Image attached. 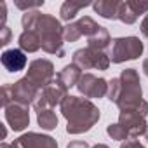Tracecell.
Segmentation results:
<instances>
[{
    "label": "cell",
    "mask_w": 148,
    "mask_h": 148,
    "mask_svg": "<svg viewBox=\"0 0 148 148\" xmlns=\"http://www.w3.org/2000/svg\"><path fill=\"white\" fill-rule=\"evenodd\" d=\"M138 18H139V16L134 14V11L129 7L127 2H120L119 12H117V19H119V21H122V23H125V25H134V23L138 21Z\"/></svg>",
    "instance_id": "44dd1931"
},
{
    "label": "cell",
    "mask_w": 148,
    "mask_h": 148,
    "mask_svg": "<svg viewBox=\"0 0 148 148\" xmlns=\"http://www.w3.org/2000/svg\"><path fill=\"white\" fill-rule=\"evenodd\" d=\"M82 75H84L82 70H80L77 64L70 63V64L63 66V70L56 75V80L61 82L66 89H71V87H77V84H79V80L82 79Z\"/></svg>",
    "instance_id": "5bb4252c"
},
{
    "label": "cell",
    "mask_w": 148,
    "mask_h": 148,
    "mask_svg": "<svg viewBox=\"0 0 148 148\" xmlns=\"http://www.w3.org/2000/svg\"><path fill=\"white\" fill-rule=\"evenodd\" d=\"M119 0H98L92 4V9L96 14H99L105 19H117V12H119Z\"/></svg>",
    "instance_id": "9a60e30c"
},
{
    "label": "cell",
    "mask_w": 148,
    "mask_h": 148,
    "mask_svg": "<svg viewBox=\"0 0 148 148\" xmlns=\"http://www.w3.org/2000/svg\"><path fill=\"white\" fill-rule=\"evenodd\" d=\"M87 5H91V4L89 2H71V0H66V2L61 5V9H59V18L63 21H68L70 23L73 18L79 14L80 9H84Z\"/></svg>",
    "instance_id": "e0dca14e"
},
{
    "label": "cell",
    "mask_w": 148,
    "mask_h": 148,
    "mask_svg": "<svg viewBox=\"0 0 148 148\" xmlns=\"http://www.w3.org/2000/svg\"><path fill=\"white\" fill-rule=\"evenodd\" d=\"M14 5H16L18 9L25 11V12H30L32 9L35 11L37 7H42V5H44V0H35V2H21V0H16Z\"/></svg>",
    "instance_id": "d4e9b609"
},
{
    "label": "cell",
    "mask_w": 148,
    "mask_h": 148,
    "mask_svg": "<svg viewBox=\"0 0 148 148\" xmlns=\"http://www.w3.org/2000/svg\"><path fill=\"white\" fill-rule=\"evenodd\" d=\"M66 96H68V89L61 82L54 80L51 86H47L45 89H42L38 92V96H37V99L33 101L32 106L37 113L42 112V110H52L56 105L61 106V103L64 101Z\"/></svg>",
    "instance_id": "52a82bcc"
},
{
    "label": "cell",
    "mask_w": 148,
    "mask_h": 148,
    "mask_svg": "<svg viewBox=\"0 0 148 148\" xmlns=\"http://www.w3.org/2000/svg\"><path fill=\"white\" fill-rule=\"evenodd\" d=\"M92 148H110V146H106V145H103V143H98V145H94Z\"/></svg>",
    "instance_id": "1f68e13d"
},
{
    "label": "cell",
    "mask_w": 148,
    "mask_h": 148,
    "mask_svg": "<svg viewBox=\"0 0 148 148\" xmlns=\"http://www.w3.org/2000/svg\"><path fill=\"white\" fill-rule=\"evenodd\" d=\"M5 19H7V7H5V2H0V28L7 26Z\"/></svg>",
    "instance_id": "4316f807"
},
{
    "label": "cell",
    "mask_w": 148,
    "mask_h": 148,
    "mask_svg": "<svg viewBox=\"0 0 148 148\" xmlns=\"http://www.w3.org/2000/svg\"><path fill=\"white\" fill-rule=\"evenodd\" d=\"M110 33H108V30L105 28V26H101L92 37H89L87 38V47H91V49H96V51H105L108 45H110Z\"/></svg>",
    "instance_id": "ac0fdd59"
},
{
    "label": "cell",
    "mask_w": 148,
    "mask_h": 148,
    "mask_svg": "<svg viewBox=\"0 0 148 148\" xmlns=\"http://www.w3.org/2000/svg\"><path fill=\"white\" fill-rule=\"evenodd\" d=\"M75 25H77V28H79L80 35H86L87 38H89V37H92V35L101 28V25H98L91 16H84V18H80L79 21H75Z\"/></svg>",
    "instance_id": "ffe728a7"
},
{
    "label": "cell",
    "mask_w": 148,
    "mask_h": 148,
    "mask_svg": "<svg viewBox=\"0 0 148 148\" xmlns=\"http://www.w3.org/2000/svg\"><path fill=\"white\" fill-rule=\"evenodd\" d=\"M11 42V28L4 26L0 28V45H7Z\"/></svg>",
    "instance_id": "484cf974"
},
{
    "label": "cell",
    "mask_w": 148,
    "mask_h": 148,
    "mask_svg": "<svg viewBox=\"0 0 148 148\" xmlns=\"http://www.w3.org/2000/svg\"><path fill=\"white\" fill-rule=\"evenodd\" d=\"M66 148H91V146H89V143H87V141H82V139H75V141L68 143V146H66Z\"/></svg>",
    "instance_id": "f1b7e54d"
},
{
    "label": "cell",
    "mask_w": 148,
    "mask_h": 148,
    "mask_svg": "<svg viewBox=\"0 0 148 148\" xmlns=\"http://www.w3.org/2000/svg\"><path fill=\"white\" fill-rule=\"evenodd\" d=\"M4 110H5V120H7V124L11 125L12 131L21 132V131H25L30 125V112H28V106L12 103V105L5 106Z\"/></svg>",
    "instance_id": "7c38bea8"
},
{
    "label": "cell",
    "mask_w": 148,
    "mask_h": 148,
    "mask_svg": "<svg viewBox=\"0 0 148 148\" xmlns=\"http://www.w3.org/2000/svg\"><path fill=\"white\" fill-rule=\"evenodd\" d=\"M0 61H2V66L11 73L21 71L26 66V56H25V52L21 49H7V51H4L2 56H0Z\"/></svg>",
    "instance_id": "4fadbf2b"
},
{
    "label": "cell",
    "mask_w": 148,
    "mask_h": 148,
    "mask_svg": "<svg viewBox=\"0 0 148 148\" xmlns=\"http://www.w3.org/2000/svg\"><path fill=\"white\" fill-rule=\"evenodd\" d=\"M106 134L112 138V139H115V141H127V139H131L129 138V134H127V131L117 122V124H108L106 125Z\"/></svg>",
    "instance_id": "7402d4cb"
},
{
    "label": "cell",
    "mask_w": 148,
    "mask_h": 148,
    "mask_svg": "<svg viewBox=\"0 0 148 148\" xmlns=\"http://www.w3.org/2000/svg\"><path fill=\"white\" fill-rule=\"evenodd\" d=\"M26 77L42 91L54 82V64L49 59H33L28 66Z\"/></svg>",
    "instance_id": "ba28073f"
},
{
    "label": "cell",
    "mask_w": 148,
    "mask_h": 148,
    "mask_svg": "<svg viewBox=\"0 0 148 148\" xmlns=\"http://www.w3.org/2000/svg\"><path fill=\"white\" fill-rule=\"evenodd\" d=\"M139 28H141V33L148 38V14L143 18V21H141V26H139Z\"/></svg>",
    "instance_id": "f546056e"
},
{
    "label": "cell",
    "mask_w": 148,
    "mask_h": 148,
    "mask_svg": "<svg viewBox=\"0 0 148 148\" xmlns=\"http://www.w3.org/2000/svg\"><path fill=\"white\" fill-rule=\"evenodd\" d=\"M5 136H7V129H5V125H2V138L5 139Z\"/></svg>",
    "instance_id": "d6a6232c"
},
{
    "label": "cell",
    "mask_w": 148,
    "mask_h": 148,
    "mask_svg": "<svg viewBox=\"0 0 148 148\" xmlns=\"http://www.w3.org/2000/svg\"><path fill=\"white\" fill-rule=\"evenodd\" d=\"M64 42H77L82 35H80V32H79V28H77V25H75V21L73 23H68L66 26H64Z\"/></svg>",
    "instance_id": "603a6c76"
},
{
    "label": "cell",
    "mask_w": 148,
    "mask_h": 148,
    "mask_svg": "<svg viewBox=\"0 0 148 148\" xmlns=\"http://www.w3.org/2000/svg\"><path fill=\"white\" fill-rule=\"evenodd\" d=\"M145 138H146V141H148V127H146V132H145Z\"/></svg>",
    "instance_id": "e575fe53"
},
{
    "label": "cell",
    "mask_w": 148,
    "mask_h": 148,
    "mask_svg": "<svg viewBox=\"0 0 148 148\" xmlns=\"http://www.w3.org/2000/svg\"><path fill=\"white\" fill-rule=\"evenodd\" d=\"M143 42L138 37H119L112 44V52H110V61L115 64L125 63L138 59L143 54Z\"/></svg>",
    "instance_id": "5b68a950"
},
{
    "label": "cell",
    "mask_w": 148,
    "mask_h": 148,
    "mask_svg": "<svg viewBox=\"0 0 148 148\" xmlns=\"http://www.w3.org/2000/svg\"><path fill=\"white\" fill-rule=\"evenodd\" d=\"M40 89L28 79L23 77L19 80H16L11 86H2V91H0V99H2V106H9L12 103L23 105V106H30L33 105V101L37 99Z\"/></svg>",
    "instance_id": "277c9868"
},
{
    "label": "cell",
    "mask_w": 148,
    "mask_h": 148,
    "mask_svg": "<svg viewBox=\"0 0 148 148\" xmlns=\"http://www.w3.org/2000/svg\"><path fill=\"white\" fill-rule=\"evenodd\" d=\"M18 44H19V49H21L23 52H37L38 49H42L40 37H38L37 32H33V30H25V32L19 35Z\"/></svg>",
    "instance_id": "2e32d148"
},
{
    "label": "cell",
    "mask_w": 148,
    "mask_h": 148,
    "mask_svg": "<svg viewBox=\"0 0 148 148\" xmlns=\"http://www.w3.org/2000/svg\"><path fill=\"white\" fill-rule=\"evenodd\" d=\"M119 124L127 131V134H129L131 139L139 138L141 134L145 136L146 127H148L146 117L141 115V113H136V112H120V115H119Z\"/></svg>",
    "instance_id": "30bf717a"
},
{
    "label": "cell",
    "mask_w": 148,
    "mask_h": 148,
    "mask_svg": "<svg viewBox=\"0 0 148 148\" xmlns=\"http://www.w3.org/2000/svg\"><path fill=\"white\" fill-rule=\"evenodd\" d=\"M108 99L113 101L120 112H136L148 115V101L143 99L139 73L136 68H125L117 79L108 82Z\"/></svg>",
    "instance_id": "6da1fadb"
},
{
    "label": "cell",
    "mask_w": 148,
    "mask_h": 148,
    "mask_svg": "<svg viewBox=\"0 0 148 148\" xmlns=\"http://www.w3.org/2000/svg\"><path fill=\"white\" fill-rule=\"evenodd\" d=\"M21 25L25 30L37 32L42 42V51L64 58V26H61L59 19L51 14H42L40 11H30L23 14Z\"/></svg>",
    "instance_id": "7a4b0ae2"
},
{
    "label": "cell",
    "mask_w": 148,
    "mask_h": 148,
    "mask_svg": "<svg viewBox=\"0 0 148 148\" xmlns=\"http://www.w3.org/2000/svg\"><path fill=\"white\" fill-rule=\"evenodd\" d=\"M12 148H58V141L52 136L40 132H25L12 141Z\"/></svg>",
    "instance_id": "8fae6325"
},
{
    "label": "cell",
    "mask_w": 148,
    "mask_h": 148,
    "mask_svg": "<svg viewBox=\"0 0 148 148\" xmlns=\"http://www.w3.org/2000/svg\"><path fill=\"white\" fill-rule=\"evenodd\" d=\"M71 63L77 64L80 70H108L110 66V54H106L105 51H96L91 47L86 49H77L71 56Z\"/></svg>",
    "instance_id": "8992f818"
},
{
    "label": "cell",
    "mask_w": 148,
    "mask_h": 148,
    "mask_svg": "<svg viewBox=\"0 0 148 148\" xmlns=\"http://www.w3.org/2000/svg\"><path fill=\"white\" fill-rule=\"evenodd\" d=\"M37 122L44 131H54L58 127V115L52 110H42L37 113Z\"/></svg>",
    "instance_id": "d6986e66"
},
{
    "label": "cell",
    "mask_w": 148,
    "mask_h": 148,
    "mask_svg": "<svg viewBox=\"0 0 148 148\" xmlns=\"http://www.w3.org/2000/svg\"><path fill=\"white\" fill-rule=\"evenodd\" d=\"M61 113L68 122L66 124L68 134H84L91 131L101 117L99 108L91 99L70 94L61 103Z\"/></svg>",
    "instance_id": "3957f363"
},
{
    "label": "cell",
    "mask_w": 148,
    "mask_h": 148,
    "mask_svg": "<svg viewBox=\"0 0 148 148\" xmlns=\"http://www.w3.org/2000/svg\"><path fill=\"white\" fill-rule=\"evenodd\" d=\"M77 89L87 99H91V98L99 99V98L108 96V80H105L101 77H96L92 73H84L82 79L77 84Z\"/></svg>",
    "instance_id": "9c48e42d"
},
{
    "label": "cell",
    "mask_w": 148,
    "mask_h": 148,
    "mask_svg": "<svg viewBox=\"0 0 148 148\" xmlns=\"http://www.w3.org/2000/svg\"><path fill=\"white\" fill-rule=\"evenodd\" d=\"M143 71H145V75L148 77V59H145V61H143Z\"/></svg>",
    "instance_id": "4dcf8cb0"
},
{
    "label": "cell",
    "mask_w": 148,
    "mask_h": 148,
    "mask_svg": "<svg viewBox=\"0 0 148 148\" xmlns=\"http://www.w3.org/2000/svg\"><path fill=\"white\" fill-rule=\"evenodd\" d=\"M127 4H129V7L134 11L136 16L148 12V2H145V0H127Z\"/></svg>",
    "instance_id": "cb8c5ba5"
},
{
    "label": "cell",
    "mask_w": 148,
    "mask_h": 148,
    "mask_svg": "<svg viewBox=\"0 0 148 148\" xmlns=\"http://www.w3.org/2000/svg\"><path fill=\"white\" fill-rule=\"evenodd\" d=\"M0 148H12L11 145H7V143H2V145H0Z\"/></svg>",
    "instance_id": "836d02e7"
},
{
    "label": "cell",
    "mask_w": 148,
    "mask_h": 148,
    "mask_svg": "<svg viewBox=\"0 0 148 148\" xmlns=\"http://www.w3.org/2000/svg\"><path fill=\"white\" fill-rule=\"evenodd\" d=\"M120 148H145L138 139H127V141H124L122 145H120Z\"/></svg>",
    "instance_id": "83f0119b"
}]
</instances>
